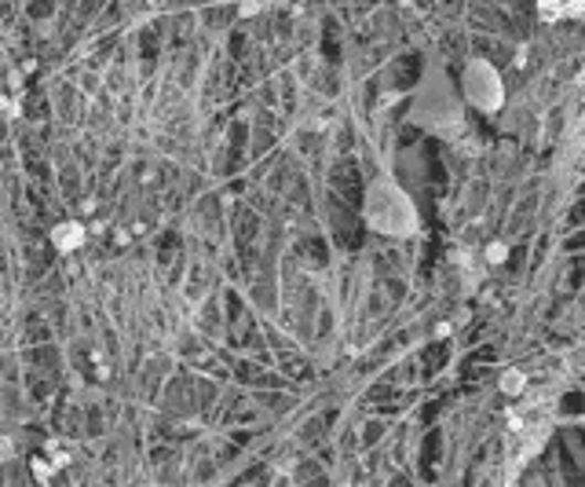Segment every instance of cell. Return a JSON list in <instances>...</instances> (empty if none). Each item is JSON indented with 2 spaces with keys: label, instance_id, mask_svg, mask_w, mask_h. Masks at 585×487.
<instances>
[{
  "label": "cell",
  "instance_id": "2",
  "mask_svg": "<svg viewBox=\"0 0 585 487\" xmlns=\"http://www.w3.org/2000/svg\"><path fill=\"white\" fill-rule=\"evenodd\" d=\"M55 246L59 250H77L81 246V239H85V231H81V224H63V227H55Z\"/></svg>",
  "mask_w": 585,
  "mask_h": 487
},
{
  "label": "cell",
  "instance_id": "1",
  "mask_svg": "<svg viewBox=\"0 0 585 487\" xmlns=\"http://www.w3.org/2000/svg\"><path fill=\"white\" fill-rule=\"evenodd\" d=\"M538 8H542L545 19H567L585 11V0H538Z\"/></svg>",
  "mask_w": 585,
  "mask_h": 487
},
{
  "label": "cell",
  "instance_id": "3",
  "mask_svg": "<svg viewBox=\"0 0 585 487\" xmlns=\"http://www.w3.org/2000/svg\"><path fill=\"white\" fill-rule=\"evenodd\" d=\"M490 261H506V246H494V250H490Z\"/></svg>",
  "mask_w": 585,
  "mask_h": 487
}]
</instances>
